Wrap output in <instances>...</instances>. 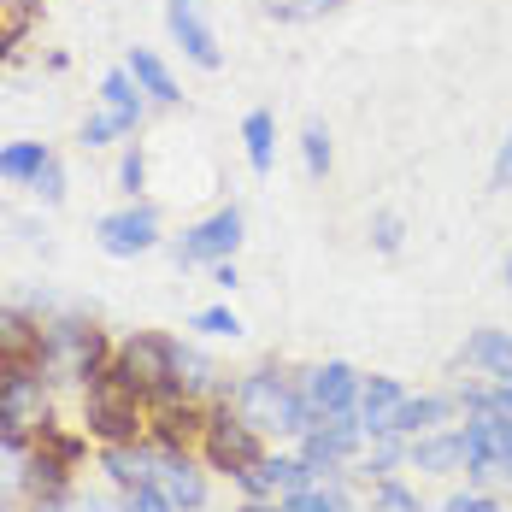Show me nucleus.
<instances>
[{
  "instance_id": "obj_15",
  "label": "nucleus",
  "mask_w": 512,
  "mask_h": 512,
  "mask_svg": "<svg viewBox=\"0 0 512 512\" xmlns=\"http://www.w3.org/2000/svg\"><path fill=\"white\" fill-rule=\"evenodd\" d=\"M124 71L142 83V95H154V101H183V95H177V83H171V71H165V65H159L148 48L130 53V65H124Z\"/></svg>"
},
{
  "instance_id": "obj_30",
  "label": "nucleus",
  "mask_w": 512,
  "mask_h": 512,
  "mask_svg": "<svg viewBox=\"0 0 512 512\" xmlns=\"http://www.w3.org/2000/svg\"><path fill=\"white\" fill-rule=\"evenodd\" d=\"M36 195H42L48 206H59V201H65V177H59V165H53V159L42 165V171H36Z\"/></svg>"
},
{
  "instance_id": "obj_28",
  "label": "nucleus",
  "mask_w": 512,
  "mask_h": 512,
  "mask_svg": "<svg viewBox=\"0 0 512 512\" xmlns=\"http://www.w3.org/2000/svg\"><path fill=\"white\" fill-rule=\"evenodd\" d=\"M195 330H206V336H236L242 318H236L230 307H206V312H195Z\"/></svg>"
},
{
  "instance_id": "obj_8",
  "label": "nucleus",
  "mask_w": 512,
  "mask_h": 512,
  "mask_svg": "<svg viewBox=\"0 0 512 512\" xmlns=\"http://www.w3.org/2000/svg\"><path fill=\"white\" fill-rule=\"evenodd\" d=\"M165 18H171V36L183 42V53H189L195 65L212 71V65L224 59V53H218V36L201 24V0H165Z\"/></svg>"
},
{
  "instance_id": "obj_14",
  "label": "nucleus",
  "mask_w": 512,
  "mask_h": 512,
  "mask_svg": "<svg viewBox=\"0 0 512 512\" xmlns=\"http://www.w3.org/2000/svg\"><path fill=\"white\" fill-rule=\"evenodd\" d=\"M442 418H448V401H442V395L401 401V407L389 412V430H383V436H412V430H430V424H442Z\"/></svg>"
},
{
  "instance_id": "obj_31",
  "label": "nucleus",
  "mask_w": 512,
  "mask_h": 512,
  "mask_svg": "<svg viewBox=\"0 0 512 512\" xmlns=\"http://www.w3.org/2000/svg\"><path fill=\"white\" fill-rule=\"evenodd\" d=\"M377 512H418V495H407L401 483H383L377 489Z\"/></svg>"
},
{
  "instance_id": "obj_11",
  "label": "nucleus",
  "mask_w": 512,
  "mask_h": 512,
  "mask_svg": "<svg viewBox=\"0 0 512 512\" xmlns=\"http://www.w3.org/2000/svg\"><path fill=\"white\" fill-rule=\"evenodd\" d=\"M407 395H401V383L395 377H371L365 389H359V424L371 430V436H383L389 430V412L401 407Z\"/></svg>"
},
{
  "instance_id": "obj_2",
  "label": "nucleus",
  "mask_w": 512,
  "mask_h": 512,
  "mask_svg": "<svg viewBox=\"0 0 512 512\" xmlns=\"http://www.w3.org/2000/svg\"><path fill=\"white\" fill-rule=\"evenodd\" d=\"M89 430L112 442V448H124V442H136V430H142V395L118 377V371H101L95 383H89Z\"/></svg>"
},
{
  "instance_id": "obj_32",
  "label": "nucleus",
  "mask_w": 512,
  "mask_h": 512,
  "mask_svg": "<svg viewBox=\"0 0 512 512\" xmlns=\"http://www.w3.org/2000/svg\"><path fill=\"white\" fill-rule=\"evenodd\" d=\"M371 236H377V254H395V248H401V218L383 212V218L371 224Z\"/></svg>"
},
{
  "instance_id": "obj_37",
  "label": "nucleus",
  "mask_w": 512,
  "mask_h": 512,
  "mask_svg": "<svg viewBox=\"0 0 512 512\" xmlns=\"http://www.w3.org/2000/svg\"><path fill=\"white\" fill-rule=\"evenodd\" d=\"M12 377H18V365H12V359H0V395L12 389Z\"/></svg>"
},
{
  "instance_id": "obj_9",
  "label": "nucleus",
  "mask_w": 512,
  "mask_h": 512,
  "mask_svg": "<svg viewBox=\"0 0 512 512\" xmlns=\"http://www.w3.org/2000/svg\"><path fill=\"white\" fill-rule=\"evenodd\" d=\"M307 401L324 418H342V412L359 401V377H354V365H342V359H330V365H318L312 371V383H307Z\"/></svg>"
},
{
  "instance_id": "obj_35",
  "label": "nucleus",
  "mask_w": 512,
  "mask_h": 512,
  "mask_svg": "<svg viewBox=\"0 0 512 512\" xmlns=\"http://www.w3.org/2000/svg\"><path fill=\"white\" fill-rule=\"evenodd\" d=\"M495 189H512V136H507V148H501V159H495Z\"/></svg>"
},
{
  "instance_id": "obj_29",
  "label": "nucleus",
  "mask_w": 512,
  "mask_h": 512,
  "mask_svg": "<svg viewBox=\"0 0 512 512\" xmlns=\"http://www.w3.org/2000/svg\"><path fill=\"white\" fill-rule=\"evenodd\" d=\"M465 407H495V412H512V383H501V389H465Z\"/></svg>"
},
{
  "instance_id": "obj_20",
  "label": "nucleus",
  "mask_w": 512,
  "mask_h": 512,
  "mask_svg": "<svg viewBox=\"0 0 512 512\" xmlns=\"http://www.w3.org/2000/svg\"><path fill=\"white\" fill-rule=\"evenodd\" d=\"M242 142H248V165H254V171H271V142H277L271 112H248V118H242Z\"/></svg>"
},
{
  "instance_id": "obj_4",
  "label": "nucleus",
  "mask_w": 512,
  "mask_h": 512,
  "mask_svg": "<svg viewBox=\"0 0 512 512\" xmlns=\"http://www.w3.org/2000/svg\"><path fill=\"white\" fill-rule=\"evenodd\" d=\"M460 436H465V465H471V477L489 483L495 465L512 454V412H483V418L465 424Z\"/></svg>"
},
{
  "instance_id": "obj_34",
  "label": "nucleus",
  "mask_w": 512,
  "mask_h": 512,
  "mask_svg": "<svg viewBox=\"0 0 512 512\" xmlns=\"http://www.w3.org/2000/svg\"><path fill=\"white\" fill-rule=\"evenodd\" d=\"M112 136H118V118H112V112H101V118L83 124V142H89V148H101V142H112Z\"/></svg>"
},
{
  "instance_id": "obj_40",
  "label": "nucleus",
  "mask_w": 512,
  "mask_h": 512,
  "mask_svg": "<svg viewBox=\"0 0 512 512\" xmlns=\"http://www.w3.org/2000/svg\"><path fill=\"white\" fill-rule=\"evenodd\" d=\"M242 512H283V507H242Z\"/></svg>"
},
{
  "instance_id": "obj_41",
  "label": "nucleus",
  "mask_w": 512,
  "mask_h": 512,
  "mask_svg": "<svg viewBox=\"0 0 512 512\" xmlns=\"http://www.w3.org/2000/svg\"><path fill=\"white\" fill-rule=\"evenodd\" d=\"M507 277H512V265H507Z\"/></svg>"
},
{
  "instance_id": "obj_25",
  "label": "nucleus",
  "mask_w": 512,
  "mask_h": 512,
  "mask_svg": "<svg viewBox=\"0 0 512 512\" xmlns=\"http://www.w3.org/2000/svg\"><path fill=\"white\" fill-rule=\"evenodd\" d=\"M283 512H348L342 507V495H336V489H295V495H289V501H283Z\"/></svg>"
},
{
  "instance_id": "obj_13",
  "label": "nucleus",
  "mask_w": 512,
  "mask_h": 512,
  "mask_svg": "<svg viewBox=\"0 0 512 512\" xmlns=\"http://www.w3.org/2000/svg\"><path fill=\"white\" fill-rule=\"evenodd\" d=\"M159 489L171 495V507H201L206 501V483L189 460H159Z\"/></svg>"
},
{
  "instance_id": "obj_19",
  "label": "nucleus",
  "mask_w": 512,
  "mask_h": 512,
  "mask_svg": "<svg viewBox=\"0 0 512 512\" xmlns=\"http://www.w3.org/2000/svg\"><path fill=\"white\" fill-rule=\"evenodd\" d=\"M106 471H112V483H124V489H136V483H159V460L130 454V448H106Z\"/></svg>"
},
{
  "instance_id": "obj_39",
  "label": "nucleus",
  "mask_w": 512,
  "mask_h": 512,
  "mask_svg": "<svg viewBox=\"0 0 512 512\" xmlns=\"http://www.w3.org/2000/svg\"><path fill=\"white\" fill-rule=\"evenodd\" d=\"M495 477H507V483H512V454H507L501 465H495Z\"/></svg>"
},
{
  "instance_id": "obj_6",
  "label": "nucleus",
  "mask_w": 512,
  "mask_h": 512,
  "mask_svg": "<svg viewBox=\"0 0 512 512\" xmlns=\"http://www.w3.org/2000/svg\"><path fill=\"white\" fill-rule=\"evenodd\" d=\"M236 242H242V212H236V206H224V212H212L206 224H195V230L183 236V248H177V254H183V265H201V259L218 265V259L236 254Z\"/></svg>"
},
{
  "instance_id": "obj_24",
  "label": "nucleus",
  "mask_w": 512,
  "mask_h": 512,
  "mask_svg": "<svg viewBox=\"0 0 512 512\" xmlns=\"http://www.w3.org/2000/svg\"><path fill=\"white\" fill-rule=\"evenodd\" d=\"M24 471H30V465L12 454V436L0 430V512H6V501H12V489H18V483H30Z\"/></svg>"
},
{
  "instance_id": "obj_26",
  "label": "nucleus",
  "mask_w": 512,
  "mask_h": 512,
  "mask_svg": "<svg viewBox=\"0 0 512 512\" xmlns=\"http://www.w3.org/2000/svg\"><path fill=\"white\" fill-rule=\"evenodd\" d=\"M301 154H307V171H312V177H324V171H330V136H324V124H307V136H301Z\"/></svg>"
},
{
  "instance_id": "obj_10",
  "label": "nucleus",
  "mask_w": 512,
  "mask_h": 512,
  "mask_svg": "<svg viewBox=\"0 0 512 512\" xmlns=\"http://www.w3.org/2000/svg\"><path fill=\"white\" fill-rule=\"evenodd\" d=\"M0 424H6L12 442L42 424V383H36V377H12V389L0 395Z\"/></svg>"
},
{
  "instance_id": "obj_23",
  "label": "nucleus",
  "mask_w": 512,
  "mask_h": 512,
  "mask_svg": "<svg viewBox=\"0 0 512 512\" xmlns=\"http://www.w3.org/2000/svg\"><path fill=\"white\" fill-rule=\"evenodd\" d=\"M30 18H36V6H30V0H0V59H6L12 42L30 30Z\"/></svg>"
},
{
  "instance_id": "obj_27",
  "label": "nucleus",
  "mask_w": 512,
  "mask_h": 512,
  "mask_svg": "<svg viewBox=\"0 0 512 512\" xmlns=\"http://www.w3.org/2000/svg\"><path fill=\"white\" fill-rule=\"evenodd\" d=\"M124 512H171V495L159 483H136V489H124Z\"/></svg>"
},
{
  "instance_id": "obj_5",
  "label": "nucleus",
  "mask_w": 512,
  "mask_h": 512,
  "mask_svg": "<svg viewBox=\"0 0 512 512\" xmlns=\"http://www.w3.org/2000/svg\"><path fill=\"white\" fill-rule=\"evenodd\" d=\"M95 236H101V248L112 259H136L159 242V218L148 206H124V212H106L101 224H95Z\"/></svg>"
},
{
  "instance_id": "obj_7",
  "label": "nucleus",
  "mask_w": 512,
  "mask_h": 512,
  "mask_svg": "<svg viewBox=\"0 0 512 512\" xmlns=\"http://www.w3.org/2000/svg\"><path fill=\"white\" fill-rule=\"evenodd\" d=\"M206 454H212V465H224V471H248V465H259V430L248 424V418H218L212 430H206Z\"/></svg>"
},
{
  "instance_id": "obj_38",
  "label": "nucleus",
  "mask_w": 512,
  "mask_h": 512,
  "mask_svg": "<svg viewBox=\"0 0 512 512\" xmlns=\"http://www.w3.org/2000/svg\"><path fill=\"white\" fill-rule=\"evenodd\" d=\"M71 512H106V501H95V495H89V501H77Z\"/></svg>"
},
{
  "instance_id": "obj_33",
  "label": "nucleus",
  "mask_w": 512,
  "mask_h": 512,
  "mask_svg": "<svg viewBox=\"0 0 512 512\" xmlns=\"http://www.w3.org/2000/svg\"><path fill=\"white\" fill-rule=\"evenodd\" d=\"M118 183H124V189L136 195V189L148 183V159H142V154H124V165H118Z\"/></svg>"
},
{
  "instance_id": "obj_12",
  "label": "nucleus",
  "mask_w": 512,
  "mask_h": 512,
  "mask_svg": "<svg viewBox=\"0 0 512 512\" xmlns=\"http://www.w3.org/2000/svg\"><path fill=\"white\" fill-rule=\"evenodd\" d=\"M101 101H106V112L118 118V130H136V124H142V83H136L130 71H112V77H106Z\"/></svg>"
},
{
  "instance_id": "obj_21",
  "label": "nucleus",
  "mask_w": 512,
  "mask_h": 512,
  "mask_svg": "<svg viewBox=\"0 0 512 512\" xmlns=\"http://www.w3.org/2000/svg\"><path fill=\"white\" fill-rule=\"evenodd\" d=\"M42 165H48V148H42V142H12V148L0 154V177H12V183H36Z\"/></svg>"
},
{
  "instance_id": "obj_3",
  "label": "nucleus",
  "mask_w": 512,
  "mask_h": 512,
  "mask_svg": "<svg viewBox=\"0 0 512 512\" xmlns=\"http://www.w3.org/2000/svg\"><path fill=\"white\" fill-rule=\"evenodd\" d=\"M118 377L136 389V395H177V342L165 336H130L124 354H118Z\"/></svg>"
},
{
  "instance_id": "obj_22",
  "label": "nucleus",
  "mask_w": 512,
  "mask_h": 512,
  "mask_svg": "<svg viewBox=\"0 0 512 512\" xmlns=\"http://www.w3.org/2000/svg\"><path fill=\"white\" fill-rule=\"evenodd\" d=\"M336 6L342 0H265V18H277V24H312V18H324Z\"/></svg>"
},
{
  "instance_id": "obj_18",
  "label": "nucleus",
  "mask_w": 512,
  "mask_h": 512,
  "mask_svg": "<svg viewBox=\"0 0 512 512\" xmlns=\"http://www.w3.org/2000/svg\"><path fill=\"white\" fill-rule=\"evenodd\" d=\"M465 359H471V365H489V371H501V377H512V336L507 330H483V336L465 342Z\"/></svg>"
},
{
  "instance_id": "obj_1",
  "label": "nucleus",
  "mask_w": 512,
  "mask_h": 512,
  "mask_svg": "<svg viewBox=\"0 0 512 512\" xmlns=\"http://www.w3.org/2000/svg\"><path fill=\"white\" fill-rule=\"evenodd\" d=\"M236 418H248L254 430H289V436H307L312 430V401H301L283 377L254 371V377L236 389Z\"/></svg>"
},
{
  "instance_id": "obj_16",
  "label": "nucleus",
  "mask_w": 512,
  "mask_h": 512,
  "mask_svg": "<svg viewBox=\"0 0 512 512\" xmlns=\"http://www.w3.org/2000/svg\"><path fill=\"white\" fill-rule=\"evenodd\" d=\"M36 348H42V336L18 318V312L0 307V359H12V365H24V359H36Z\"/></svg>"
},
{
  "instance_id": "obj_17",
  "label": "nucleus",
  "mask_w": 512,
  "mask_h": 512,
  "mask_svg": "<svg viewBox=\"0 0 512 512\" xmlns=\"http://www.w3.org/2000/svg\"><path fill=\"white\" fill-rule=\"evenodd\" d=\"M412 465H418V471H454V465H465V436H430V442H412Z\"/></svg>"
},
{
  "instance_id": "obj_36",
  "label": "nucleus",
  "mask_w": 512,
  "mask_h": 512,
  "mask_svg": "<svg viewBox=\"0 0 512 512\" xmlns=\"http://www.w3.org/2000/svg\"><path fill=\"white\" fill-rule=\"evenodd\" d=\"M448 512H495V507H489L483 495H454V501H448Z\"/></svg>"
}]
</instances>
